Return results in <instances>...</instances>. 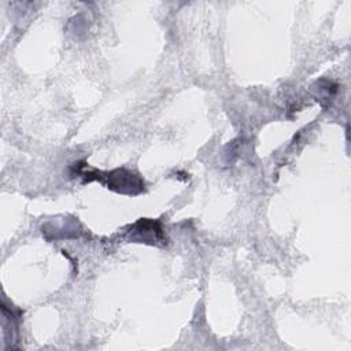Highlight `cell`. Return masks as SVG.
Here are the masks:
<instances>
[{
	"instance_id": "cell-1",
	"label": "cell",
	"mask_w": 351,
	"mask_h": 351,
	"mask_svg": "<svg viewBox=\"0 0 351 351\" xmlns=\"http://www.w3.org/2000/svg\"><path fill=\"white\" fill-rule=\"evenodd\" d=\"M106 178H107V186L119 193L137 195L144 189L143 180L137 174L126 169L112 170L107 173Z\"/></svg>"
}]
</instances>
